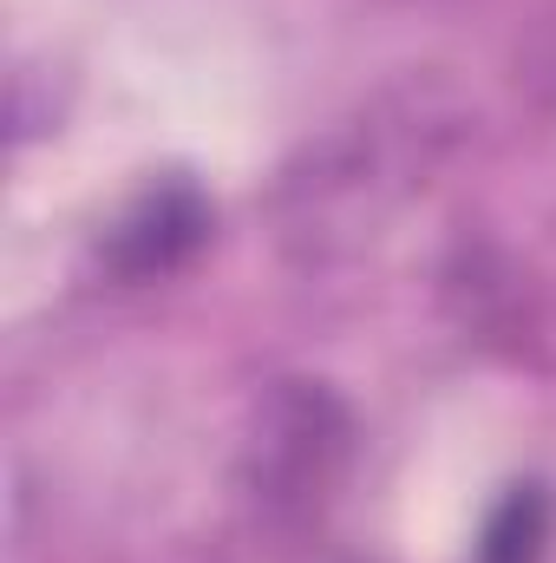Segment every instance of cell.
Listing matches in <instances>:
<instances>
[{
  "mask_svg": "<svg viewBox=\"0 0 556 563\" xmlns=\"http://www.w3.org/2000/svg\"><path fill=\"white\" fill-rule=\"evenodd\" d=\"M465 144V106L438 79H407L308 144L276 190L281 243L308 263L347 256L380 236V223L432 184V170Z\"/></svg>",
  "mask_w": 556,
  "mask_h": 563,
  "instance_id": "6da1fadb",
  "label": "cell"
},
{
  "mask_svg": "<svg viewBox=\"0 0 556 563\" xmlns=\"http://www.w3.org/2000/svg\"><path fill=\"white\" fill-rule=\"evenodd\" d=\"M210 243V203L190 190V184H157L144 190L138 203L105 230V269L125 282H151L184 269L197 250Z\"/></svg>",
  "mask_w": 556,
  "mask_h": 563,
  "instance_id": "3957f363",
  "label": "cell"
},
{
  "mask_svg": "<svg viewBox=\"0 0 556 563\" xmlns=\"http://www.w3.org/2000/svg\"><path fill=\"white\" fill-rule=\"evenodd\" d=\"M354 452V420L321 380H276L256 407V432L243 452V498L256 525L281 538L321 525Z\"/></svg>",
  "mask_w": 556,
  "mask_h": 563,
  "instance_id": "7a4b0ae2",
  "label": "cell"
},
{
  "mask_svg": "<svg viewBox=\"0 0 556 563\" xmlns=\"http://www.w3.org/2000/svg\"><path fill=\"white\" fill-rule=\"evenodd\" d=\"M551 538H556V505L551 492L531 478V485H511L498 498V511L485 518L478 531V563H544L551 558Z\"/></svg>",
  "mask_w": 556,
  "mask_h": 563,
  "instance_id": "277c9868",
  "label": "cell"
},
{
  "mask_svg": "<svg viewBox=\"0 0 556 563\" xmlns=\"http://www.w3.org/2000/svg\"><path fill=\"white\" fill-rule=\"evenodd\" d=\"M531 79H537V86H556V20L544 26V40H537V53H531Z\"/></svg>",
  "mask_w": 556,
  "mask_h": 563,
  "instance_id": "5b68a950",
  "label": "cell"
}]
</instances>
